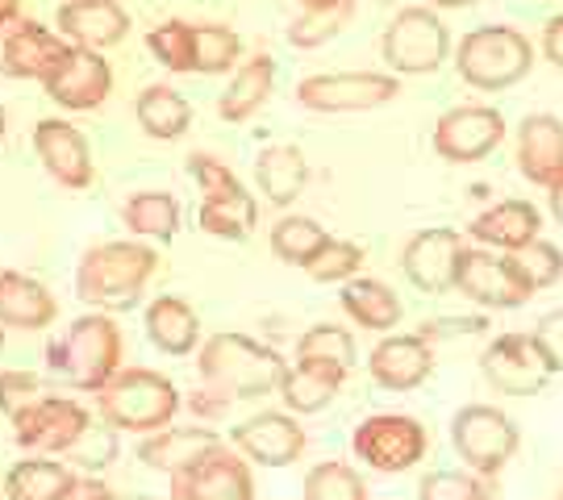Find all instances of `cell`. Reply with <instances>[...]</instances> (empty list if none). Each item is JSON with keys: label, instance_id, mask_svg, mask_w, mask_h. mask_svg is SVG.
Masks as SVG:
<instances>
[{"label": "cell", "instance_id": "6da1fadb", "mask_svg": "<svg viewBox=\"0 0 563 500\" xmlns=\"http://www.w3.org/2000/svg\"><path fill=\"white\" fill-rule=\"evenodd\" d=\"M159 267V251L142 242H97L88 246L76 271L80 300L97 313H125L142 300V288Z\"/></svg>", "mask_w": 563, "mask_h": 500}, {"label": "cell", "instance_id": "7a4b0ae2", "mask_svg": "<svg viewBox=\"0 0 563 500\" xmlns=\"http://www.w3.org/2000/svg\"><path fill=\"white\" fill-rule=\"evenodd\" d=\"M197 367H201L205 388L218 392L222 400H230V404L234 400L267 397L284 380L280 355L272 346H263V342L246 338V334H234V330L205 338Z\"/></svg>", "mask_w": 563, "mask_h": 500}, {"label": "cell", "instance_id": "3957f363", "mask_svg": "<svg viewBox=\"0 0 563 500\" xmlns=\"http://www.w3.org/2000/svg\"><path fill=\"white\" fill-rule=\"evenodd\" d=\"M51 376L80 392H104L121 371V330L109 313H84L46 351Z\"/></svg>", "mask_w": 563, "mask_h": 500}, {"label": "cell", "instance_id": "277c9868", "mask_svg": "<svg viewBox=\"0 0 563 500\" xmlns=\"http://www.w3.org/2000/svg\"><path fill=\"white\" fill-rule=\"evenodd\" d=\"M534 46L514 25H476L455 51V71L481 92H501L530 76Z\"/></svg>", "mask_w": 563, "mask_h": 500}, {"label": "cell", "instance_id": "5b68a950", "mask_svg": "<svg viewBox=\"0 0 563 500\" xmlns=\"http://www.w3.org/2000/svg\"><path fill=\"white\" fill-rule=\"evenodd\" d=\"M180 409L176 384L151 367H121L101 392V421L130 434H159Z\"/></svg>", "mask_w": 563, "mask_h": 500}, {"label": "cell", "instance_id": "8992f818", "mask_svg": "<svg viewBox=\"0 0 563 500\" xmlns=\"http://www.w3.org/2000/svg\"><path fill=\"white\" fill-rule=\"evenodd\" d=\"M188 171H192V180L201 184L197 225H201L205 234H213V238H246L255 230V221H260V204L239 184V176L218 155H209V151L188 155Z\"/></svg>", "mask_w": 563, "mask_h": 500}, {"label": "cell", "instance_id": "52a82bcc", "mask_svg": "<svg viewBox=\"0 0 563 500\" xmlns=\"http://www.w3.org/2000/svg\"><path fill=\"white\" fill-rule=\"evenodd\" d=\"M451 446L467 463V471H476L481 480L501 476V467L522 446V434L514 418L497 404H463L451 418Z\"/></svg>", "mask_w": 563, "mask_h": 500}, {"label": "cell", "instance_id": "ba28073f", "mask_svg": "<svg viewBox=\"0 0 563 500\" xmlns=\"http://www.w3.org/2000/svg\"><path fill=\"white\" fill-rule=\"evenodd\" d=\"M451 55V30L446 21L426 4H405L384 30V63L397 76H426L439 71Z\"/></svg>", "mask_w": 563, "mask_h": 500}, {"label": "cell", "instance_id": "9c48e42d", "mask_svg": "<svg viewBox=\"0 0 563 500\" xmlns=\"http://www.w3.org/2000/svg\"><path fill=\"white\" fill-rule=\"evenodd\" d=\"M401 84L388 71H318L297 84V104L309 113H363L397 100Z\"/></svg>", "mask_w": 563, "mask_h": 500}, {"label": "cell", "instance_id": "30bf717a", "mask_svg": "<svg viewBox=\"0 0 563 500\" xmlns=\"http://www.w3.org/2000/svg\"><path fill=\"white\" fill-rule=\"evenodd\" d=\"M355 455H360L367 467H376L384 476L393 471H409L426 459L430 451V434L418 418H405V413H372L355 425Z\"/></svg>", "mask_w": 563, "mask_h": 500}, {"label": "cell", "instance_id": "8fae6325", "mask_svg": "<svg viewBox=\"0 0 563 500\" xmlns=\"http://www.w3.org/2000/svg\"><path fill=\"white\" fill-rule=\"evenodd\" d=\"M455 288L467 300H476L481 309H518V304L534 297V288L518 271L514 255H497V251H484V246L463 251Z\"/></svg>", "mask_w": 563, "mask_h": 500}, {"label": "cell", "instance_id": "7c38bea8", "mask_svg": "<svg viewBox=\"0 0 563 500\" xmlns=\"http://www.w3.org/2000/svg\"><path fill=\"white\" fill-rule=\"evenodd\" d=\"M481 371L488 388H497L501 397H539L551 380L543 351L534 334H501L484 346Z\"/></svg>", "mask_w": 563, "mask_h": 500}, {"label": "cell", "instance_id": "4fadbf2b", "mask_svg": "<svg viewBox=\"0 0 563 500\" xmlns=\"http://www.w3.org/2000/svg\"><path fill=\"white\" fill-rule=\"evenodd\" d=\"M505 142V118L493 104H455L434 121V151L446 163H481Z\"/></svg>", "mask_w": 563, "mask_h": 500}, {"label": "cell", "instance_id": "5bb4252c", "mask_svg": "<svg viewBox=\"0 0 563 500\" xmlns=\"http://www.w3.org/2000/svg\"><path fill=\"white\" fill-rule=\"evenodd\" d=\"M67 42L46 25L25 18H0V71L18 80H51V71L67 59Z\"/></svg>", "mask_w": 563, "mask_h": 500}, {"label": "cell", "instance_id": "9a60e30c", "mask_svg": "<svg viewBox=\"0 0 563 500\" xmlns=\"http://www.w3.org/2000/svg\"><path fill=\"white\" fill-rule=\"evenodd\" d=\"M88 425H92V418H88L84 404L63 400V397H38L34 404H25L18 418H13V438H18V446H25V451L63 455Z\"/></svg>", "mask_w": 563, "mask_h": 500}, {"label": "cell", "instance_id": "2e32d148", "mask_svg": "<svg viewBox=\"0 0 563 500\" xmlns=\"http://www.w3.org/2000/svg\"><path fill=\"white\" fill-rule=\"evenodd\" d=\"M463 234L451 230V225H439V230H418L413 238L405 242L401 251V267L413 288L422 292H451L455 288V276H460V259H463Z\"/></svg>", "mask_w": 563, "mask_h": 500}, {"label": "cell", "instance_id": "e0dca14e", "mask_svg": "<svg viewBox=\"0 0 563 500\" xmlns=\"http://www.w3.org/2000/svg\"><path fill=\"white\" fill-rule=\"evenodd\" d=\"M230 446L263 467H288L305 455V430L292 413H255L230 430Z\"/></svg>", "mask_w": 563, "mask_h": 500}, {"label": "cell", "instance_id": "ac0fdd59", "mask_svg": "<svg viewBox=\"0 0 563 500\" xmlns=\"http://www.w3.org/2000/svg\"><path fill=\"white\" fill-rule=\"evenodd\" d=\"M176 497L180 500H255L251 467L234 446H213L197 467L176 476Z\"/></svg>", "mask_w": 563, "mask_h": 500}, {"label": "cell", "instance_id": "d6986e66", "mask_svg": "<svg viewBox=\"0 0 563 500\" xmlns=\"http://www.w3.org/2000/svg\"><path fill=\"white\" fill-rule=\"evenodd\" d=\"M46 88V97L59 100L63 109H101L109 92H113V67L104 63V55L97 51H80V46H71L67 51V59L51 71V80L42 84Z\"/></svg>", "mask_w": 563, "mask_h": 500}, {"label": "cell", "instance_id": "ffe728a7", "mask_svg": "<svg viewBox=\"0 0 563 500\" xmlns=\"http://www.w3.org/2000/svg\"><path fill=\"white\" fill-rule=\"evenodd\" d=\"M367 371L388 392H413V388H422L430 380L434 351H430V342L422 334H388V338L372 346Z\"/></svg>", "mask_w": 563, "mask_h": 500}, {"label": "cell", "instance_id": "44dd1931", "mask_svg": "<svg viewBox=\"0 0 563 500\" xmlns=\"http://www.w3.org/2000/svg\"><path fill=\"white\" fill-rule=\"evenodd\" d=\"M467 238L484 246V251L514 255V251L530 246L534 238H543V213L530 200H497V204H488L484 213L472 218Z\"/></svg>", "mask_w": 563, "mask_h": 500}, {"label": "cell", "instance_id": "7402d4cb", "mask_svg": "<svg viewBox=\"0 0 563 500\" xmlns=\"http://www.w3.org/2000/svg\"><path fill=\"white\" fill-rule=\"evenodd\" d=\"M34 151H38L42 167L63 184V188H88L97 167H92V151L76 125L59 118H42L34 125Z\"/></svg>", "mask_w": 563, "mask_h": 500}, {"label": "cell", "instance_id": "603a6c76", "mask_svg": "<svg viewBox=\"0 0 563 500\" xmlns=\"http://www.w3.org/2000/svg\"><path fill=\"white\" fill-rule=\"evenodd\" d=\"M518 171L539 188L563 184V121L555 113H530L518 125Z\"/></svg>", "mask_w": 563, "mask_h": 500}, {"label": "cell", "instance_id": "cb8c5ba5", "mask_svg": "<svg viewBox=\"0 0 563 500\" xmlns=\"http://www.w3.org/2000/svg\"><path fill=\"white\" fill-rule=\"evenodd\" d=\"M59 34L67 46L101 55L104 46H118L130 34V13L118 0H67L59 9Z\"/></svg>", "mask_w": 563, "mask_h": 500}, {"label": "cell", "instance_id": "d4e9b609", "mask_svg": "<svg viewBox=\"0 0 563 500\" xmlns=\"http://www.w3.org/2000/svg\"><path fill=\"white\" fill-rule=\"evenodd\" d=\"M213 446H222V438L213 430H205V425H176V430L146 434V442L139 446V459L146 467H155V471H167L176 480L188 467H197Z\"/></svg>", "mask_w": 563, "mask_h": 500}, {"label": "cell", "instance_id": "484cf974", "mask_svg": "<svg viewBox=\"0 0 563 500\" xmlns=\"http://www.w3.org/2000/svg\"><path fill=\"white\" fill-rule=\"evenodd\" d=\"M55 321V297L34 276L0 271V325L13 330H42Z\"/></svg>", "mask_w": 563, "mask_h": 500}, {"label": "cell", "instance_id": "4316f807", "mask_svg": "<svg viewBox=\"0 0 563 500\" xmlns=\"http://www.w3.org/2000/svg\"><path fill=\"white\" fill-rule=\"evenodd\" d=\"M146 334L163 355H188L201 342V318L184 297H159L146 309Z\"/></svg>", "mask_w": 563, "mask_h": 500}, {"label": "cell", "instance_id": "83f0119b", "mask_svg": "<svg viewBox=\"0 0 563 500\" xmlns=\"http://www.w3.org/2000/svg\"><path fill=\"white\" fill-rule=\"evenodd\" d=\"M305 176H309V167H305V151L301 146H292V142L263 146L260 159H255V180H260L263 197L272 200V204H280V209L301 197Z\"/></svg>", "mask_w": 563, "mask_h": 500}, {"label": "cell", "instance_id": "f1b7e54d", "mask_svg": "<svg viewBox=\"0 0 563 500\" xmlns=\"http://www.w3.org/2000/svg\"><path fill=\"white\" fill-rule=\"evenodd\" d=\"M342 380L346 376H342L339 367H330V363L297 359V367H284L280 397L292 413H318V409H325L334 400Z\"/></svg>", "mask_w": 563, "mask_h": 500}, {"label": "cell", "instance_id": "f546056e", "mask_svg": "<svg viewBox=\"0 0 563 500\" xmlns=\"http://www.w3.org/2000/svg\"><path fill=\"white\" fill-rule=\"evenodd\" d=\"M272 84H276V59L260 51V55H251V59L234 71L230 88H225L222 100H218V113H222L225 121H246L263 100L272 97Z\"/></svg>", "mask_w": 563, "mask_h": 500}, {"label": "cell", "instance_id": "4dcf8cb0", "mask_svg": "<svg viewBox=\"0 0 563 500\" xmlns=\"http://www.w3.org/2000/svg\"><path fill=\"white\" fill-rule=\"evenodd\" d=\"M342 309H346V318L355 321V325H363V330H376V334H384V330H397V321H401V300H397V292L388 288V284L380 280H351L342 284Z\"/></svg>", "mask_w": 563, "mask_h": 500}, {"label": "cell", "instance_id": "1f68e13d", "mask_svg": "<svg viewBox=\"0 0 563 500\" xmlns=\"http://www.w3.org/2000/svg\"><path fill=\"white\" fill-rule=\"evenodd\" d=\"M76 480L67 463L55 459H21L4 476V497L9 500H63Z\"/></svg>", "mask_w": 563, "mask_h": 500}, {"label": "cell", "instance_id": "d6a6232c", "mask_svg": "<svg viewBox=\"0 0 563 500\" xmlns=\"http://www.w3.org/2000/svg\"><path fill=\"white\" fill-rule=\"evenodd\" d=\"M134 118H139V125L151 134V138L172 142L188 130L192 109H188V100H184L176 88H167V84H151V88H142L139 100H134Z\"/></svg>", "mask_w": 563, "mask_h": 500}, {"label": "cell", "instance_id": "836d02e7", "mask_svg": "<svg viewBox=\"0 0 563 500\" xmlns=\"http://www.w3.org/2000/svg\"><path fill=\"white\" fill-rule=\"evenodd\" d=\"M121 218H125V225L134 234L167 246V242L176 238V230H180V204H176L172 192H134V197L125 200Z\"/></svg>", "mask_w": 563, "mask_h": 500}, {"label": "cell", "instance_id": "e575fe53", "mask_svg": "<svg viewBox=\"0 0 563 500\" xmlns=\"http://www.w3.org/2000/svg\"><path fill=\"white\" fill-rule=\"evenodd\" d=\"M325 242H330V234L305 213H288L272 225V251H276V259L292 263V267H309V259L322 251Z\"/></svg>", "mask_w": 563, "mask_h": 500}, {"label": "cell", "instance_id": "d590c367", "mask_svg": "<svg viewBox=\"0 0 563 500\" xmlns=\"http://www.w3.org/2000/svg\"><path fill=\"white\" fill-rule=\"evenodd\" d=\"M297 359L330 363V367H339L342 376H351V367H355V338L342 325H334V321H318L297 342Z\"/></svg>", "mask_w": 563, "mask_h": 500}, {"label": "cell", "instance_id": "8d00e7d4", "mask_svg": "<svg viewBox=\"0 0 563 500\" xmlns=\"http://www.w3.org/2000/svg\"><path fill=\"white\" fill-rule=\"evenodd\" d=\"M146 46H151V55L163 67H172V71H197V25H188L180 18L159 21L146 34Z\"/></svg>", "mask_w": 563, "mask_h": 500}, {"label": "cell", "instance_id": "74e56055", "mask_svg": "<svg viewBox=\"0 0 563 500\" xmlns=\"http://www.w3.org/2000/svg\"><path fill=\"white\" fill-rule=\"evenodd\" d=\"M351 13H355V0H339V4H325V9H301V18L288 25V42L301 46V51H313V46L334 38Z\"/></svg>", "mask_w": 563, "mask_h": 500}, {"label": "cell", "instance_id": "f35d334b", "mask_svg": "<svg viewBox=\"0 0 563 500\" xmlns=\"http://www.w3.org/2000/svg\"><path fill=\"white\" fill-rule=\"evenodd\" d=\"M305 500H367L363 476L346 463H318L305 476Z\"/></svg>", "mask_w": 563, "mask_h": 500}, {"label": "cell", "instance_id": "ab89813d", "mask_svg": "<svg viewBox=\"0 0 563 500\" xmlns=\"http://www.w3.org/2000/svg\"><path fill=\"white\" fill-rule=\"evenodd\" d=\"M118 459V434H113V425H88L80 438L71 442L67 451H63V463L67 467H80L84 476H97V471H104L109 463Z\"/></svg>", "mask_w": 563, "mask_h": 500}, {"label": "cell", "instance_id": "60d3db41", "mask_svg": "<svg viewBox=\"0 0 563 500\" xmlns=\"http://www.w3.org/2000/svg\"><path fill=\"white\" fill-rule=\"evenodd\" d=\"M360 267H363V246H360V242L330 238L322 251L309 259V267H305V271H309L318 284H351Z\"/></svg>", "mask_w": 563, "mask_h": 500}, {"label": "cell", "instance_id": "b9f144b4", "mask_svg": "<svg viewBox=\"0 0 563 500\" xmlns=\"http://www.w3.org/2000/svg\"><path fill=\"white\" fill-rule=\"evenodd\" d=\"M418 500H493V488L476 471H426Z\"/></svg>", "mask_w": 563, "mask_h": 500}, {"label": "cell", "instance_id": "7bdbcfd3", "mask_svg": "<svg viewBox=\"0 0 563 500\" xmlns=\"http://www.w3.org/2000/svg\"><path fill=\"white\" fill-rule=\"evenodd\" d=\"M514 263H518V271H522L526 284H530L534 292L563 280V251L547 238H534L530 246L514 251Z\"/></svg>", "mask_w": 563, "mask_h": 500}, {"label": "cell", "instance_id": "ee69618b", "mask_svg": "<svg viewBox=\"0 0 563 500\" xmlns=\"http://www.w3.org/2000/svg\"><path fill=\"white\" fill-rule=\"evenodd\" d=\"M239 59V34L230 25H197V71L218 76Z\"/></svg>", "mask_w": 563, "mask_h": 500}, {"label": "cell", "instance_id": "f6af8a7d", "mask_svg": "<svg viewBox=\"0 0 563 500\" xmlns=\"http://www.w3.org/2000/svg\"><path fill=\"white\" fill-rule=\"evenodd\" d=\"M38 400V376L34 371H0V413L18 418L25 404Z\"/></svg>", "mask_w": 563, "mask_h": 500}, {"label": "cell", "instance_id": "bcb514c9", "mask_svg": "<svg viewBox=\"0 0 563 500\" xmlns=\"http://www.w3.org/2000/svg\"><path fill=\"white\" fill-rule=\"evenodd\" d=\"M534 342H539V351H543L551 376L563 371V309H551V313L539 318V325H534Z\"/></svg>", "mask_w": 563, "mask_h": 500}, {"label": "cell", "instance_id": "7dc6e473", "mask_svg": "<svg viewBox=\"0 0 563 500\" xmlns=\"http://www.w3.org/2000/svg\"><path fill=\"white\" fill-rule=\"evenodd\" d=\"M467 330H484V318H443V321H426L422 334L426 342H434V338H451V334H467Z\"/></svg>", "mask_w": 563, "mask_h": 500}, {"label": "cell", "instance_id": "c3c4849f", "mask_svg": "<svg viewBox=\"0 0 563 500\" xmlns=\"http://www.w3.org/2000/svg\"><path fill=\"white\" fill-rule=\"evenodd\" d=\"M543 55L555 63V67H563V13L543 25Z\"/></svg>", "mask_w": 563, "mask_h": 500}, {"label": "cell", "instance_id": "681fc988", "mask_svg": "<svg viewBox=\"0 0 563 500\" xmlns=\"http://www.w3.org/2000/svg\"><path fill=\"white\" fill-rule=\"evenodd\" d=\"M104 497H109V488H104L97 476H76L63 500H104Z\"/></svg>", "mask_w": 563, "mask_h": 500}, {"label": "cell", "instance_id": "f907efd6", "mask_svg": "<svg viewBox=\"0 0 563 500\" xmlns=\"http://www.w3.org/2000/svg\"><path fill=\"white\" fill-rule=\"evenodd\" d=\"M476 0H426V9H472Z\"/></svg>", "mask_w": 563, "mask_h": 500}, {"label": "cell", "instance_id": "816d5d0a", "mask_svg": "<svg viewBox=\"0 0 563 500\" xmlns=\"http://www.w3.org/2000/svg\"><path fill=\"white\" fill-rule=\"evenodd\" d=\"M551 213H555V221L563 225V184L560 188H551Z\"/></svg>", "mask_w": 563, "mask_h": 500}, {"label": "cell", "instance_id": "f5cc1de1", "mask_svg": "<svg viewBox=\"0 0 563 500\" xmlns=\"http://www.w3.org/2000/svg\"><path fill=\"white\" fill-rule=\"evenodd\" d=\"M0 18H18V0H0Z\"/></svg>", "mask_w": 563, "mask_h": 500}, {"label": "cell", "instance_id": "db71d44e", "mask_svg": "<svg viewBox=\"0 0 563 500\" xmlns=\"http://www.w3.org/2000/svg\"><path fill=\"white\" fill-rule=\"evenodd\" d=\"M325 4H339V0H301V9H325Z\"/></svg>", "mask_w": 563, "mask_h": 500}, {"label": "cell", "instance_id": "11a10c76", "mask_svg": "<svg viewBox=\"0 0 563 500\" xmlns=\"http://www.w3.org/2000/svg\"><path fill=\"white\" fill-rule=\"evenodd\" d=\"M104 500H155V497H118V492H109Z\"/></svg>", "mask_w": 563, "mask_h": 500}, {"label": "cell", "instance_id": "9f6ffc18", "mask_svg": "<svg viewBox=\"0 0 563 500\" xmlns=\"http://www.w3.org/2000/svg\"><path fill=\"white\" fill-rule=\"evenodd\" d=\"M4 125H9V118H4V109H0V142H4Z\"/></svg>", "mask_w": 563, "mask_h": 500}, {"label": "cell", "instance_id": "6f0895ef", "mask_svg": "<svg viewBox=\"0 0 563 500\" xmlns=\"http://www.w3.org/2000/svg\"><path fill=\"white\" fill-rule=\"evenodd\" d=\"M551 500H563V488H560V492H555V497H551Z\"/></svg>", "mask_w": 563, "mask_h": 500}, {"label": "cell", "instance_id": "680465c9", "mask_svg": "<svg viewBox=\"0 0 563 500\" xmlns=\"http://www.w3.org/2000/svg\"><path fill=\"white\" fill-rule=\"evenodd\" d=\"M380 4H397V0H380Z\"/></svg>", "mask_w": 563, "mask_h": 500}, {"label": "cell", "instance_id": "91938a15", "mask_svg": "<svg viewBox=\"0 0 563 500\" xmlns=\"http://www.w3.org/2000/svg\"><path fill=\"white\" fill-rule=\"evenodd\" d=\"M0 346H4V334H0Z\"/></svg>", "mask_w": 563, "mask_h": 500}]
</instances>
